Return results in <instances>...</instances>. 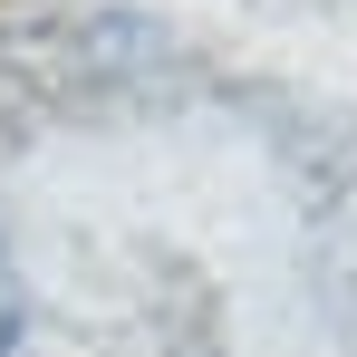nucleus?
<instances>
[{"label":"nucleus","mask_w":357,"mask_h":357,"mask_svg":"<svg viewBox=\"0 0 357 357\" xmlns=\"http://www.w3.org/2000/svg\"><path fill=\"white\" fill-rule=\"evenodd\" d=\"M20 338H29V280H20V261L0 241V357H20Z\"/></svg>","instance_id":"f257e3e1"}]
</instances>
